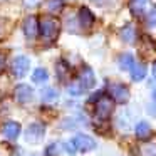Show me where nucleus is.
I'll return each instance as SVG.
<instances>
[{
    "instance_id": "19",
    "label": "nucleus",
    "mask_w": 156,
    "mask_h": 156,
    "mask_svg": "<svg viewBox=\"0 0 156 156\" xmlns=\"http://www.w3.org/2000/svg\"><path fill=\"white\" fill-rule=\"evenodd\" d=\"M55 69H57L59 79H61V81H66V77H67V74H69V72H67V66H66L62 61H59L57 62V67H55Z\"/></svg>"
},
{
    "instance_id": "25",
    "label": "nucleus",
    "mask_w": 156,
    "mask_h": 156,
    "mask_svg": "<svg viewBox=\"0 0 156 156\" xmlns=\"http://www.w3.org/2000/svg\"><path fill=\"white\" fill-rule=\"evenodd\" d=\"M39 2L41 0H24L25 7H35V5H39Z\"/></svg>"
},
{
    "instance_id": "6",
    "label": "nucleus",
    "mask_w": 156,
    "mask_h": 156,
    "mask_svg": "<svg viewBox=\"0 0 156 156\" xmlns=\"http://www.w3.org/2000/svg\"><path fill=\"white\" fill-rule=\"evenodd\" d=\"M29 59L24 57V55H19V57H15L14 61H12V74L15 76V77H24L25 74H27L29 71Z\"/></svg>"
},
{
    "instance_id": "15",
    "label": "nucleus",
    "mask_w": 156,
    "mask_h": 156,
    "mask_svg": "<svg viewBox=\"0 0 156 156\" xmlns=\"http://www.w3.org/2000/svg\"><path fill=\"white\" fill-rule=\"evenodd\" d=\"M136 136L139 139H148L151 136V128H149L148 122H144V121L138 122V126H136Z\"/></svg>"
},
{
    "instance_id": "3",
    "label": "nucleus",
    "mask_w": 156,
    "mask_h": 156,
    "mask_svg": "<svg viewBox=\"0 0 156 156\" xmlns=\"http://www.w3.org/2000/svg\"><path fill=\"white\" fill-rule=\"evenodd\" d=\"M72 143H74L76 149H77V151H82V153L92 151V149L96 148V141L87 134H77L72 139Z\"/></svg>"
},
{
    "instance_id": "20",
    "label": "nucleus",
    "mask_w": 156,
    "mask_h": 156,
    "mask_svg": "<svg viewBox=\"0 0 156 156\" xmlns=\"http://www.w3.org/2000/svg\"><path fill=\"white\" fill-rule=\"evenodd\" d=\"M146 20H148V25H149V27H156V5L148 12V17H146Z\"/></svg>"
},
{
    "instance_id": "4",
    "label": "nucleus",
    "mask_w": 156,
    "mask_h": 156,
    "mask_svg": "<svg viewBox=\"0 0 156 156\" xmlns=\"http://www.w3.org/2000/svg\"><path fill=\"white\" fill-rule=\"evenodd\" d=\"M109 94L116 102H126L129 99V89L124 84H109Z\"/></svg>"
},
{
    "instance_id": "26",
    "label": "nucleus",
    "mask_w": 156,
    "mask_h": 156,
    "mask_svg": "<svg viewBox=\"0 0 156 156\" xmlns=\"http://www.w3.org/2000/svg\"><path fill=\"white\" fill-rule=\"evenodd\" d=\"M55 153H57V144H51L47 148V154L51 156V154H55Z\"/></svg>"
},
{
    "instance_id": "13",
    "label": "nucleus",
    "mask_w": 156,
    "mask_h": 156,
    "mask_svg": "<svg viewBox=\"0 0 156 156\" xmlns=\"http://www.w3.org/2000/svg\"><path fill=\"white\" fill-rule=\"evenodd\" d=\"M119 35H121V39H122L124 42H128V44H133V42L136 41V29L133 27L131 24H128V25H124V27L121 29Z\"/></svg>"
},
{
    "instance_id": "8",
    "label": "nucleus",
    "mask_w": 156,
    "mask_h": 156,
    "mask_svg": "<svg viewBox=\"0 0 156 156\" xmlns=\"http://www.w3.org/2000/svg\"><path fill=\"white\" fill-rule=\"evenodd\" d=\"M79 84L82 86L84 89H91L92 86L96 84V77H94V72H92L91 67H82L81 76H79Z\"/></svg>"
},
{
    "instance_id": "21",
    "label": "nucleus",
    "mask_w": 156,
    "mask_h": 156,
    "mask_svg": "<svg viewBox=\"0 0 156 156\" xmlns=\"http://www.w3.org/2000/svg\"><path fill=\"white\" fill-rule=\"evenodd\" d=\"M82 91H84V87H82L79 82H74V84H71L69 86V92H71L72 96H79V94H82Z\"/></svg>"
},
{
    "instance_id": "14",
    "label": "nucleus",
    "mask_w": 156,
    "mask_h": 156,
    "mask_svg": "<svg viewBox=\"0 0 156 156\" xmlns=\"http://www.w3.org/2000/svg\"><path fill=\"white\" fill-rule=\"evenodd\" d=\"M131 77H133V81H143L146 77V66L144 64H134L131 67Z\"/></svg>"
},
{
    "instance_id": "17",
    "label": "nucleus",
    "mask_w": 156,
    "mask_h": 156,
    "mask_svg": "<svg viewBox=\"0 0 156 156\" xmlns=\"http://www.w3.org/2000/svg\"><path fill=\"white\" fill-rule=\"evenodd\" d=\"M57 98H59V92L52 87H47L42 91V101L44 102H54L57 101Z\"/></svg>"
},
{
    "instance_id": "2",
    "label": "nucleus",
    "mask_w": 156,
    "mask_h": 156,
    "mask_svg": "<svg viewBox=\"0 0 156 156\" xmlns=\"http://www.w3.org/2000/svg\"><path fill=\"white\" fill-rule=\"evenodd\" d=\"M112 108H114V104H112L111 99L101 96L98 99V102H96V116L99 119H108L112 112Z\"/></svg>"
},
{
    "instance_id": "24",
    "label": "nucleus",
    "mask_w": 156,
    "mask_h": 156,
    "mask_svg": "<svg viewBox=\"0 0 156 156\" xmlns=\"http://www.w3.org/2000/svg\"><path fill=\"white\" fill-rule=\"evenodd\" d=\"M0 156H10V148L7 144H0Z\"/></svg>"
},
{
    "instance_id": "23",
    "label": "nucleus",
    "mask_w": 156,
    "mask_h": 156,
    "mask_svg": "<svg viewBox=\"0 0 156 156\" xmlns=\"http://www.w3.org/2000/svg\"><path fill=\"white\" fill-rule=\"evenodd\" d=\"M64 148L67 149V153H69V154H74V153L77 151V149H76V146H74V143H72V141L66 143V144H64Z\"/></svg>"
},
{
    "instance_id": "27",
    "label": "nucleus",
    "mask_w": 156,
    "mask_h": 156,
    "mask_svg": "<svg viewBox=\"0 0 156 156\" xmlns=\"http://www.w3.org/2000/svg\"><path fill=\"white\" fill-rule=\"evenodd\" d=\"M4 66H5V55H4V54H0V71L4 69Z\"/></svg>"
},
{
    "instance_id": "10",
    "label": "nucleus",
    "mask_w": 156,
    "mask_h": 156,
    "mask_svg": "<svg viewBox=\"0 0 156 156\" xmlns=\"http://www.w3.org/2000/svg\"><path fill=\"white\" fill-rule=\"evenodd\" d=\"M4 134H5V138H9V139H17L19 134H20V124H19V122H15V121L5 122Z\"/></svg>"
},
{
    "instance_id": "11",
    "label": "nucleus",
    "mask_w": 156,
    "mask_h": 156,
    "mask_svg": "<svg viewBox=\"0 0 156 156\" xmlns=\"http://www.w3.org/2000/svg\"><path fill=\"white\" fill-rule=\"evenodd\" d=\"M139 156H156V138L149 139L139 146Z\"/></svg>"
},
{
    "instance_id": "18",
    "label": "nucleus",
    "mask_w": 156,
    "mask_h": 156,
    "mask_svg": "<svg viewBox=\"0 0 156 156\" xmlns=\"http://www.w3.org/2000/svg\"><path fill=\"white\" fill-rule=\"evenodd\" d=\"M47 79H49V74H47V71H45L44 67L35 69L34 74H32V81L37 82V84H41V82H45Z\"/></svg>"
},
{
    "instance_id": "9",
    "label": "nucleus",
    "mask_w": 156,
    "mask_h": 156,
    "mask_svg": "<svg viewBox=\"0 0 156 156\" xmlns=\"http://www.w3.org/2000/svg\"><path fill=\"white\" fill-rule=\"evenodd\" d=\"M39 32V20L35 17H27L24 20V34L27 39H35Z\"/></svg>"
},
{
    "instance_id": "1",
    "label": "nucleus",
    "mask_w": 156,
    "mask_h": 156,
    "mask_svg": "<svg viewBox=\"0 0 156 156\" xmlns=\"http://www.w3.org/2000/svg\"><path fill=\"white\" fill-rule=\"evenodd\" d=\"M61 30V24L54 17H41L39 19V32L45 41H55Z\"/></svg>"
},
{
    "instance_id": "16",
    "label": "nucleus",
    "mask_w": 156,
    "mask_h": 156,
    "mask_svg": "<svg viewBox=\"0 0 156 156\" xmlns=\"http://www.w3.org/2000/svg\"><path fill=\"white\" fill-rule=\"evenodd\" d=\"M133 66H134V57H133L131 54H122L121 57H119V67H121L122 71H129Z\"/></svg>"
},
{
    "instance_id": "5",
    "label": "nucleus",
    "mask_w": 156,
    "mask_h": 156,
    "mask_svg": "<svg viewBox=\"0 0 156 156\" xmlns=\"http://www.w3.org/2000/svg\"><path fill=\"white\" fill-rule=\"evenodd\" d=\"M44 124L41 122H34L30 124L27 129H25V141L29 143H39L42 138H44Z\"/></svg>"
},
{
    "instance_id": "12",
    "label": "nucleus",
    "mask_w": 156,
    "mask_h": 156,
    "mask_svg": "<svg viewBox=\"0 0 156 156\" xmlns=\"http://www.w3.org/2000/svg\"><path fill=\"white\" fill-rule=\"evenodd\" d=\"M79 22H81L82 27H91L94 24V15H92V12L87 7H81V10H79Z\"/></svg>"
},
{
    "instance_id": "7",
    "label": "nucleus",
    "mask_w": 156,
    "mask_h": 156,
    "mask_svg": "<svg viewBox=\"0 0 156 156\" xmlns=\"http://www.w3.org/2000/svg\"><path fill=\"white\" fill-rule=\"evenodd\" d=\"M32 98H34V91H32L30 86H27V84H19L17 87H15V99H17L20 104L30 102Z\"/></svg>"
},
{
    "instance_id": "28",
    "label": "nucleus",
    "mask_w": 156,
    "mask_h": 156,
    "mask_svg": "<svg viewBox=\"0 0 156 156\" xmlns=\"http://www.w3.org/2000/svg\"><path fill=\"white\" fill-rule=\"evenodd\" d=\"M153 74L156 76V62H154V64H153Z\"/></svg>"
},
{
    "instance_id": "22",
    "label": "nucleus",
    "mask_w": 156,
    "mask_h": 156,
    "mask_svg": "<svg viewBox=\"0 0 156 156\" xmlns=\"http://www.w3.org/2000/svg\"><path fill=\"white\" fill-rule=\"evenodd\" d=\"M61 5H62V0H49L47 2V7L51 10H57V9H61Z\"/></svg>"
},
{
    "instance_id": "30",
    "label": "nucleus",
    "mask_w": 156,
    "mask_h": 156,
    "mask_svg": "<svg viewBox=\"0 0 156 156\" xmlns=\"http://www.w3.org/2000/svg\"><path fill=\"white\" fill-rule=\"evenodd\" d=\"M138 2H146V0H138Z\"/></svg>"
},
{
    "instance_id": "29",
    "label": "nucleus",
    "mask_w": 156,
    "mask_h": 156,
    "mask_svg": "<svg viewBox=\"0 0 156 156\" xmlns=\"http://www.w3.org/2000/svg\"><path fill=\"white\" fill-rule=\"evenodd\" d=\"M153 99H154V101H156V91L153 92Z\"/></svg>"
}]
</instances>
